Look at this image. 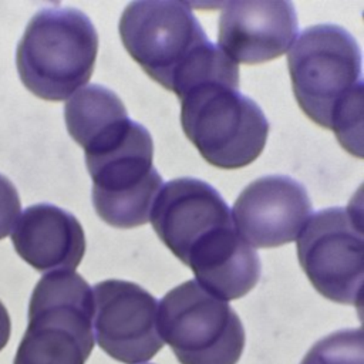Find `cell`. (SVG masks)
I'll return each instance as SVG.
<instances>
[{
	"label": "cell",
	"instance_id": "8fae6325",
	"mask_svg": "<svg viewBox=\"0 0 364 364\" xmlns=\"http://www.w3.org/2000/svg\"><path fill=\"white\" fill-rule=\"evenodd\" d=\"M313 205L306 188L286 175L250 182L236 198L232 222L252 247H277L297 239Z\"/></svg>",
	"mask_w": 364,
	"mask_h": 364
},
{
	"label": "cell",
	"instance_id": "7c38bea8",
	"mask_svg": "<svg viewBox=\"0 0 364 364\" xmlns=\"http://www.w3.org/2000/svg\"><path fill=\"white\" fill-rule=\"evenodd\" d=\"M297 30L291 1H228L219 16L218 47L236 64H260L283 55L294 43Z\"/></svg>",
	"mask_w": 364,
	"mask_h": 364
},
{
	"label": "cell",
	"instance_id": "6da1fadb",
	"mask_svg": "<svg viewBox=\"0 0 364 364\" xmlns=\"http://www.w3.org/2000/svg\"><path fill=\"white\" fill-rule=\"evenodd\" d=\"M118 31L132 60L178 98L209 81L239 85L237 64L206 37L186 3L132 1L121 14Z\"/></svg>",
	"mask_w": 364,
	"mask_h": 364
},
{
	"label": "cell",
	"instance_id": "4fadbf2b",
	"mask_svg": "<svg viewBox=\"0 0 364 364\" xmlns=\"http://www.w3.org/2000/svg\"><path fill=\"white\" fill-rule=\"evenodd\" d=\"M11 240L18 256L38 272H74L85 253V235L77 218L50 203L20 215Z\"/></svg>",
	"mask_w": 364,
	"mask_h": 364
},
{
	"label": "cell",
	"instance_id": "9c48e42d",
	"mask_svg": "<svg viewBox=\"0 0 364 364\" xmlns=\"http://www.w3.org/2000/svg\"><path fill=\"white\" fill-rule=\"evenodd\" d=\"M297 257L313 287L326 299L361 304L363 229L354 206L318 210L297 236Z\"/></svg>",
	"mask_w": 364,
	"mask_h": 364
},
{
	"label": "cell",
	"instance_id": "7a4b0ae2",
	"mask_svg": "<svg viewBox=\"0 0 364 364\" xmlns=\"http://www.w3.org/2000/svg\"><path fill=\"white\" fill-rule=\"evenodd\" d=\"M287 65L300 109L361 158L363 73L357 40L337 24L310 26L291 44Z\"/></svg>",
	"mask_w": 364,
	"mask_h": 364
},
{
	"label": "cell",
	"instance_id": "e0dca14e",
	"mask_svg": "<svg viewBox=\"0 0 364 364\" xmlns=\"http://www.w3.org/2000/svg\"><path fill=\"white\" fill-rule=\"evenodd\" d=\"M10 331H11L10 316L4 304L0 301V351L6 347L10 337Z\"/></svg>",
	"mask_w": 364,
	"mask_h": 364
},
{
	"label": "cell",
	"instance_id": "ba28073f",
	"mask_svg": "<svg viewBox=\"0 0 364 364\" xmlns=\"http://www.w3.org/2000/svg\"><path fill=\"white\" fill-rule=\"evenodd\" d=\"M149 220L162 243L189 269L215 256L236 233L220 193L208 182L189 176L161 188Z\"/></svg>",
	"mask_w": 364,
	"mask_h": 364
},
{
	"label": "cell",
	"instance_id": "277c9868",
	"mask_svg": "<svg viewBox=\"0 0 364 364\" xmlns=\"http://www.w3.org/2000/svg\"><path fill=\"white\" fill-rule=\"evenodd\" d=\"M98 33L75 7H47L28 21L16 51L24 87L47 101H63L92 75Z\"/></svg>",
	"mask_w": 364,
	"mask_h": 364
},
{
	"label": "cell",
	"instance_id": "3957f363",
	"mask_svg": "<svg viewBox=\"0 0 364 364\" xmlns=\"http://www.w3.org/2000/svg\"><path fill=\"white\" fill-rule=\"evenodd\" d=\"M82 149L97 215L118 229L145 225L162 188L148 129L127 115L97 132Z\"/></svg>",
	"mask_w": 364,
	"mask_h": 364
},
{
	"label": "cell",
	"instance_id": "5bb4252c",
	"mask_svg": "<svg viewBox=\"0 0 364 364\" xmlns=\"http://www.w3.org/2000/svg\"><path fill=\"white\" fill-rule=\"evenodd\" d=\"M125 115L128 114L121 98L100 84L74 92L64 105L67 131L81 146L105 125Z\"/></svg>",
	"mask_w": 364,
	"mask_h": 364
},
{
	"label": "cell",
	"instance_id": "2e32d148",
	"mask_svg": "<svg viewBox=\"0 0 364 364\" xmlns=\"http://www.w3.org/2000/svg\"><path fill=\"white\" fill-rule=\"evenodd\" d=\"M20 218V196L9 178L0 173V240L16 226Z\"/></svg>",
	"mask_w": 364,
	"mask_h": 364
},
{
	"label": "cell",
	"instance_id": "9a60e30c",
	"mask_svg": "<svg viewBox=\"0 0 364 364\" xmlns=\"http://www.w3.org/2000/svg\"><path fill=\"white\" fill-rule=\"evenodd\" d=\"M300 364H364L361 328L338 330L317 341Z\"/></svg>",
	"mask_w": 364,
	"mask_h": 364
},
{
	"label": "cell",
	"instance_id": "52a82bcc",
	"mask_svg": "<svg viewBox=\"0 0 364 364\" xmlns=\"http://www.w3.org/2000/svg\"><path fill=\"white\" fill-rule=\"evenodd\" d=\"M158 331L181 364H236L246 341L243 324L229 303L193 279L162 297Z\"/></svg>",
	"mask_w": 364,
	"mask_h": 364
},
{
	"label": "cell",
	"instance_id": "8992f818",
	"mask_svg": "<svg viewBox=\"0 0 364 364\" xmlns=\"http://www.w3.org/2000/svg\"><path fill=\"white\" fill-rule=\"evenodd\" d=\"M92 318V291L80 274H44L33 290L13 364H85L94 348Z\"/></svg>",
	"mask_w": 364,
	"mask_h": 364
},
{
	"label": "cell",
	"instance_id": "5b68a950",
	"mask_svg": "<svg viewBox=\"0 0 364 364\" xmlns=\"http://www.w3.org/2000/svg\"><path fill=\"white\" fill-rule=\"evenodd\" d=\"M181 101V125L200 156L220 169H239L262 154L269 121L262 108L222 81L199 84Z\"/></svg>",
	"mask_w": 364,
	"mask_h": 364
},
{
	"label": "cell",
	"instance_id": "30bf717a",
	"mask_svg": "<svg viewBox=\"0 0 364 364\" xmlns=\"http://www.w3.org/2000/svg\"><path fill=\"white\" fill-rule=\"evenodd\" d=\"M98 346L124 364L151 360L164 341L158 331V301L136 283L108 279L92 289Z\"/></svg>",
	"mask_w": 364,
	"mask_h": 364
}]
</instances>
